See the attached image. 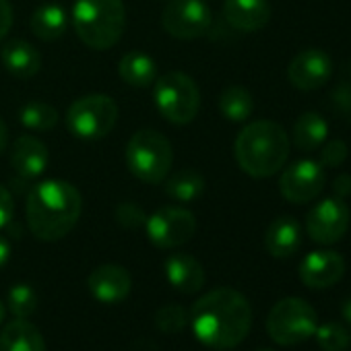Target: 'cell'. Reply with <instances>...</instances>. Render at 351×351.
<instances>
[{
  "instance_id": "1",
  "label": "cell",
  "mask_w": 351,
  "mask_h": 351,
  "mask_svg": "<svg viewBox=\"0 0 351 351\" xmlns=\"http://www.w3.org/2000/svg\"><path fill=\"white\" fill-rule=\"evenodd\" d=\"M195 337L211 349H234L250 332V302L234 287H217L201 295L191 310Z\"/></svg>"
},
{
  "instance_id": "2",
  "label": "cell",
  "mask_w": 351,
  "mask_h": 351,
  "mask_svg": "<svg viewBox=\"0 0 351 351\" xmlns=\"http://www.w3.org/2000/svg\"><path fill=\"white\" fill-rule=\"evenodd\" d=\"M83 211L79 191L64 180L40 182L27 199V226L42 242L62 240L73 232Z\"/></svg>"
},
{
  "instance_id": "3",
  "label": "cell",
  "mask_w": 351,
  "mask_h": 351,
  "mask_svg": "<svg viewBox=\"0 0 351 351\" xmlns=\"http://www.w3.org/2000/svg\"><path fill=\"white\" fill-rule=\"evenodd\" d=\"M289 134L279 122L254 120L246 124L234 143L240 169L252 178H271L289 157Z\"/></svg>"
},
{
  "instance_id": "4",
  "label": "cell",
  "mask_w": 351,
  "mask_h": 351,
  "mask_svg": "<svg viewBox=\"0 0 351 351\" xmlns=\"http://www.w3.org/2000/svg\"><path fill=\"white\" fill-rule=\"evenodd\" d=\"M73 27L79 40L93 50H108L124 34L126 11L122 0H77Z\"/></svg>"
},
{
  "instance_id": "5",
  "label": "cell",
  "mask_w": 351,
  "mask_h": 351,
  "mask_svg": "<svg viewBox=\"0 0 351 351\" xmlns=\"http://www.w3.org/2000/svg\"><path fill=\"white\" fill-rule=\"evenodd\" d=\"M173 161L171 143L157 130L143 128L134 132L126 145L128 169L147 184H159L167 178Z\"/></svg>"
},
{
  "instance_id": "6",
  "label": "cell",
  "mask_w": 351,
  "mask_h": 351,
  "mask_svg": "<svg viewBox=\"0 0 351 351\" xmlns=\"http://www.w3.org/2000/svg\"><path fill=\"white\" fill-rule=\"evenodd\" d=\"M153 97L159 114L171 124L193 122L201 108V93L197 83L180 71L161 75L155 81Z\"/></svg>"
},
{
  "instance_id": "7",
  "label": "cell",
  "mask_w": 351,
  "mask_h": 351,
  "mask_svg": "<svg viewBox=\"0 0 351 351\" xmlns=\"http://www.w3.org/2000/svg\"><path fill=\"white\" fill-rule=\"evenodd\" d=\"M318 326L316 310L302 298L279 300L267 316L269 337L283 347L300 345L314 337Z\"/></svg>"
},
{
  "instance_id": "8",
  "label": "cell",
  "mask_w": 351,
  "mask_h": 351,
  "mask_svg": "<svg viewBox=\"0 0 351 351\" xmlns=\"http://www.w3.org/2000/svg\"><path fill=\"white\" fill-rule=\"evenodd\" d=\"M118 120V106L108 95H85L66 112V126L77 138L95 141L106 136Z\"/></svg>"
},
{
  "instance_id": "9",
  "label": "cell",
  "mask_w": 351,
  "mask_h": 351,
  "mask_svg": "<svg viewBox=\"0 0 351 351\" xmlns=\"http://www.w3.org/2000/svg\"><path fill=\"white\" fill-rule=\"evenodd\" d=\"M145 232L151 244L163 250L186 244L197 232V219L191 211L180 207H163L153 215H147Z\"/></svg>"
},
{
  "instance_id": "10",
  "label": "cell",
  "mask_w": 351,
  "mask_h": 351,
  "mask_svg": "<svg viewBox=\"0 0 351 351\" xmlns=\"http://www.w3.org/2000/svg\"><path fill=\"white\" fill-rule=\"evenodd\" d=\"M161 23L176 40H197L209 32L213 15L203 0H169L163 9Z\"/></svg>"
},
{
  "instance_id": "11",
  "label": "cell",
  "mask_w": 351,
  "mask_h": 351,
  "mask_svg": "<svg viewBox=\"0 0 351 351\" xmlns=\"http://www.w3.org/2000/svg\"><path fill=\"white\" fill-rule=\"evenodd\" d=\"M326 184V173L320 161L300 159L283 169L279 178L281 197L293 205H306L320 197Z\"/></svg>"
},
{
  "instance_id": "12",
  "label": "cell",
  "mask_w": 351,
  "mask_h": 351,
  "mask_svg": "<svg viewBox=\"0 0 351 351\" xmlns=\"http://www.w3.org/2000/svg\"><path fill=\"white\" fill-rule=\"evenodd\" d=\"M351 211L343 199L330 197L314 205L306 217V232L308 238L320 246L337 244L349 230Z\"/></svg>"
},
{
  "instance_id": "13",
  "label": "cell",
  "mask_w": 351,
  "mask_h": 351,
  "mask_svg": "<svg viewBox=\"0 0 351 351\" xmlns=\"http://www.w3.org/2000/svg\"><path fill=\"white\" fill-rule=\"evenodd\" d=\"M330 75H332V60L324 50L318 48H308L298 52L287 66V79L300 91H316L324 87Z\"/></svg>"
},
{
  "instance_id": "14",
  "label": "cell",
  "mask_w": 351,
  "mask_h": 351,
  "mask_svg": "<svg viewBox=\"0 0 351 351\" xmlns=\"http://www.w3.org/2000/svg\"><path fill=\"white\" fill-rule=\"evenodd\" d=\"M300 281L310 289L337 285L345 275V258L335 250H314L300 263Z\"/></svg>"
},
{
  "instance_id": "15",
  "label": "cell",
  "mask_w": 351,
  "mask_h": 351,
  "mask_svg": "<svg viewBox=\"0 0 351 351\" xmlns=\"http://www.w3.org/2000/svg\"><path fill=\"white\" fill-rule=\"evenodd\" d=\"M87 287L97 302L116 304L130 293L132 279L130 273L120 265H101L91 271L87 279Z\"/></svg>"
},
{
  "instance_id": "16",
  "label": "cell",
  "mask_w": 351,
  "mask_h": 351,
  "mask_svg": "<svg viewBox=\"0 0 351 351\" xmlns=\"http://www.w3.org/2000/svg\"><path fill=\"white\" fill-rule=\"evenodd\" d=\"M163 271L169 285L173 289H178L180 293H197L205 285V269L191 254H182V252L171 254L165 261Z\"/></svg>"
},
{
  "instance_id": "17",
  "label": "cell",
  "mask_w": 351,
  "mask_h": 351,
  "mask_svg": "<svg viewBox=\"0 0 351 351\" xmlns=\"http://www.w3.org/2000/svg\"><path fill=\"white\" fill-rule=\"evenodd\" d=\"M226 21L238 32H258L271 19L269 0H226L223 5Z\"/></svg>"
},
{
  "instance_id": "18",
  "label": "cell",
  "mask_w": 351,
  "mask_h": 351,
  "mask_svg": "<svg viewBox=\"0 0 351 351\" xmlns=\"http://www.w3.org/2000/svg\"><path fill=\"white\" fill-rule=\"evenodd\" d=\"M48 161H50L48 147L40 138L32 134H23L15 141L11 163L15 171L21 173L23 178H38V176H42L48 167Z\"/></svg>"
},
{
  "instance_id": "19",
  "label": "cell",
  "mask_w": 351,
  "mask_h": 351,
  "mask_svg": "<svg viewBox=\"0 0 351 351\" xmlns=\"http://www.w3.org/2000/svg\"><path fill=\"white\" fill-rule=\"evenodd\" d=\"M302 246V228L300 223L289 217L281 215L273 219L265 232V248L273 258H289Z\"/></svg>"
},
{
  "instance_id": "20",
  "label": "cell",
  "mask_w": 351,
  "mask_h": 351,
  "mask_svg": "<svg viewBox=\"0 0 351 351\" xmlns=\"http://www.w3.org/2000/svg\"><path fill=\"white\" fill-rule=\"evenodd\" d=\"M0 60H3L5 69L13 77H19V79H29L38 75V71L42 69L40 52L23 40L7 42L3 46V52H0Z\"/></svg>"
},
{
  "instance_id": "21",
  "label": "cell",
  "mask_w": 351,
  "mask_h": 351,
  "mask_svg": "<svg viewBox=\"0 0 351 351\" xmlns=\"http://www.w3.org/2000/svg\"><path fill=\"white\" fill-rule=\"evenodd\" d=\"M0 351H46V341L27 318H15L0 332Z\"/></svg>"
},
{
  "instance_id": "22",
  "label": "cell",
  "mask_w": 351,
  "mask_h": 351,
  "mask_svg": "<svg viewBox=\"0 0 351 351\" xmlns=\"http://www.w3.org/2000/svg\"><path fill=\"white\" fill-rule=\"evenodd\" d=\"M328 136V124L326 120L316 114V112H304L295 122H293V130H291V143L304 151V153H312L318 151L322 147V143Z\"/></svg>"
},
{
  "instance_id": "23",
  "label": "cell",
  "mask_w": 351,
  "mask_h": 351,
  "mask_svg": "<svg viewBox=\"0 0 351 351\" xmlns=\"http://www.w3.org/2000/svg\"><path fill=\"white\" fill-rule=\"evenodd\" d=\"M69 27V13L58 3H46L32 15V32L44 42H54L64 36Z\"/></svg>"
},
{
  "instance_id": "24",
  "label": "cell",
  "mask_w": 351,
  "mask_h": 351,
  "mask_svg": "<svg viewBox=\"0 0 351 351\" xmlns=\"http://www.w3.org/2000/svg\"><path fill=\"white\" fill-rule=\"evenodd\" d=\"M118 73H120L122 81L132 87H151L157 77V66L149 54L134 50L120 58Z\"/></svg>"
},
{
  "instance_id": "25",
  "label": "cell",
  "mask_w": 351,
  "mask_h": 351,
  "mask_svg": "<svg viewBox=\"0 0 351 351\" xmlns=\"http://www.w3.org/2000/svg\"><path fill=\"white\" fill-rule=\"evenodd\" d=\"M205 178L197 169H180L173 176H169L165 182V193L173 201L180 203H193L203 195Z\"/></svg>"
},
{
  "instance_id": "26",
  "label": "cell",
  "mask_w": 351,
  "mask_h": 351,
  "mask_svg": "<svg viewBox=\"0 0 351 351\" xmlns=\"http://www.w3.org/2000/svg\"><path fill=\"white\" fill-rule=\"evenodd\" d=\"M219 110L230 122H246L254 112L252 93L242 85H230L219 95Z\"/></svg>"
},
{
  "instance_id": "27",
  "label": "cell",
  "mask_w": 351,
  "mask_h": 351,
  "mask_svg": "<svg viewBox=\"0 0 351 351\" xmlns=\"http://www.w3.org/2000/svg\"><path fill=\"white\" fill-rule=\"evenodd\" d=\"M19 120L32 130H50L58 124V112L44 101H27L19 110Z\"/></svg>"
},
{
  "instance_id": "28",
  "label": "cell",
  "mask_w": 351,
  "mask_h": 351,
  "mask_svg": "<svg viewBox=\"0 0 351 351\" xmlns=\"http://www.w3.org/2000/svg\"><path fill=\"white\" fill-rule=\"evenodd\" d=\"M7 308L15 318H29L38 310V295L32 285L17 283L9 289Z\"/></svg>"
},
{
  "instance_id": "29",
  "label": "cell",
  "mask_w": 351,
  "mask_h": 351,
  "mask_svg": "<svg viewBox=\"0 0 351 351\" xmlns=\"http://www.w3.org/2000/svg\"><path fill=\"white\" fill-rule=\"evenodd\" d=\"M316 343L322 351H345L349 347V332L339 322H324L316 326Z\"/></svg>"
},
{
  "instance_id": "30",
  "label": "cell",
  "mask_w": 351,
  "mask_h": 351,
  "mask_svg": "<svg viewBox=\"0 0 351 351\" xmlns=\"http://www.w3.org/2000/svg\"><path fill=\"white\" fill-rule=\"evenodd\" d=\"M186 322H189V314L180 304H165L155 312V326L167 335L184 330Z\"/></svg>"
},
{
  "instance_id": "31",
  "label": "cell",
  "mask_w": 351,
  "mask_h": 351,
  "mask_svg": "<svg viewBox=\"0 0 351 351\" xmlns=\"http://www.w3.org/2000/svg\"><path fill=\"white\" fill-rule=\"evenodd\" d=\"M320 151V165L322 167H339L341 163H345L347 159V143L341 141V138H330V141H324L322 147L318 149Z\"/></svg>"
},
{
  "instance_id": "32",
  "label": "cell",
  "mask_w": 351,
  "mask_h": 351,
  "mask_svg": "<svg viewBox=\"0 0 351 351\" xmlns=\"http://www.w3.org/2000/svg\"><path fill=\"white\" fill-rule=\"evenodd\" d=\"M116 221L122 228H126V230H136V228L145 226L147 215H145V211L138 205H134V203H122V205L116 207Z\"/></svg>"
},
{
  "instance_id": "33",
  "label": "cell",
  "mask_w": 351,
  "mask_h": 351,
  "mask_svg": "<svg viewBox=\"0 0 351 351\" xmlns=\"http://www.w3.org/2000/svg\"><path fill=\"white\" fill-rule=\"evenodd\" d=\"M13 215H15V201L11 193L0 184V230L13 221Z\"/></svg>"
},
{
  "instance_id": "34",
  "label": "cell",
  "mask_w": 351,
  "mask_h": 351,
  "mask_svg": "<svg viewBox=\"0 0 351 351\" xmlns=\"http://www.w3.org/2000/svg\"><path fill=\"white\" fill-rule=\"evenodd\" d=\"M13 27V9L9 0H0V40H3Z\"/></svg>"
},
{
  "instance_id": "35",
  "label": "cell",
  "mask_w": 351,
  "mask_h": 351,
  "mask_svg": "<svg viewBox=\"0 0 351 351\" xmlns=\"http://www.w3.org/2000/svg\"><path fill=\"white\" fill-rule=\"evenodd\" d=\"M332 193L339 199H345L351 195V173H341L332 180Z\"/></svg>"
},
{
  "instance_id": "36",
  "label": "cell",
  "mask_w": 351,
  "mask_h": 351,
  "mask_svg": "<svg viewBox=\"0 0 351 351\" xmlns=\"http://www.w3.org/2000/svg\"><path fill=\"white\" fill-rule=\"evenodd\" d=\"M332 99L343 112L351 110V87L347 83H341V87H337V91L332 93Z\"/></svg>"
},
{
  "instance_id": "37",
  "label": "cell",
  "mask_w": 351,
  "mask_h": 351,
  "mask_svg": "<svg viewBox=\"0 0 351 351\" xmlns=\"http://www.w3.org/2000/svg\"><path fill=\"white\" fill-rule=\"evenodd\" d=\"M9 258H11V244H9L7 238L0 236V269L9 263Z\"/></svg>"
},
{
  "instance_id": "38",
  "label": "cell",
  "mask_w": 351,
  "mask_h": 351,
  "mask_svg": "<svg viewBox=\"0 0 351 351\" xmlns=\"http://www.w3.org/2000/svg\"><path fill=\"white\" fill-rule=\"evenodd\" d=\"M5 147H7V124L0 118V151H5Z\"/></svg>"
},
{
  "instance_id": "39",
  "label": "cell",
  "mask_w": 351,
  "mask_h": 351,
  "mask_svg": "<svg viewBox=\"0 0 351 351\" xmlns=\"http://www.w3.org/2000/svg\"><path fill=\"white\" fill-rule=\"evenodd\" d=\"M343 316H345V320L351 322V300L345 302V306H343Z\"/></svg>"
},
{
  "instance_id": "40",
  "label": "cell",
  "mask_w": 351,
  "mask_h": 351,
  "mask_svg": "<svg viewBox=\"0 0 351 351\" xmlns=\"http://www.w3.org/2000/svg\"><path fill=\"white\" fill-rule=\"evenodd\" d=\"M5 320V306H3V302H0V322Z\"/></svg>"
},
{
  "instance_id": "41",
  "label": "cell",
  "mask_w": 351,
  "mask_h": 351,
  "mask_svg": "<svg viewBox=\"0 0 351 351\" xmlns=\"http://www.w3.org/2000/svg\"><path fill=\"white\" fill-rule=\"evenodd\" d=\"M261 351H273V349H261Z\"/></svg>"
}]
</instances>
